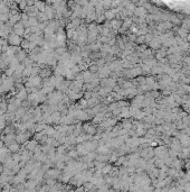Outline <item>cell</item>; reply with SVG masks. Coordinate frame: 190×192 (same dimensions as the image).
Wrapping results in <instances>:
<instances>
[{
    "mask_svg": "<svg viewBox=\"0 0 190 192\" xmlns=\"http://www.w3.org/2000/svg\"><path fill=\"white\" fill-rule=\"evenodd\" d=\"M17 98H18V99H20V100H24V99H26V98H27V92H26V90H25V89H21L19 93L17 94Z\"/></svg>",
    "mask_w": 190,
    "mask_h": 192,
    "instance_id": "3",
    "label": "cell"
},
{
    "mask_svg": "<svg viewBox=\"0 0 190 192\" xmlns=\"http://www.w3.org/2000/svg\"><path fill=\"white\" fill-rule=\"evenodd\" d=\"M47 176L48 178H51V179H55V178H57L58 176V174H60V172L57 171V170H50V171L47 172Z\"/></svg>",
    "mask_w": 190,
    "mask_h": 192,
    "instance_id": "2",
    "label": "cell"
},
{
    "mask_svg": "<svg viewBox=\"0 0 190 192\" xmlns=\"http://www.w3.org/2000/svg\"><path fill=\"white\" fill-rule=\"evenodd\" d=\"M8 40H9V43L12 46H18V45L21 44V42H22L19 35H17V34H15V33H12L9 37H8Z\"/></svg>",
    "mask_w": 190,
    "mask_h": 192,
    "instance_id": "1",
    "label": "cell"
},
{
    "mask_svg": "<svg viewBox=\"0 0 190 192\" xmlns=\"http://www.w3.org/2000/svg\"><path fill=\"white\" fill-rule=\"evenodd\" d=\"M8 146H9V151L11 152H18V150H19V144H18V143L15 144V141H14L12 144L8 145Z\"/></svg>",
    "mask_w": 190,
    "mask_h": 192,
    "instance_id": "4",
    "label": "cell"
}]
</instances>
